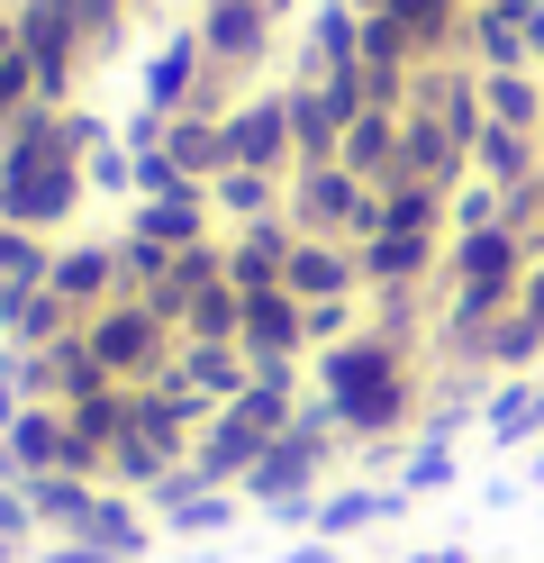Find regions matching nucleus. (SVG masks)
<instances>
[{
    "label": "nucleus",
    "instance_id": "47",
    "mask_svg": "<svg viewBox=\"0 0 544 563\" xmlns=\"http://www.w3.org/2000/svg\"><path fill=\"white\" fill-rule=\"evenodd\" d=\"M136 10H155V0H136Z\"/></svg>",
    "mask_w": 544,
    "mask_h": 563
},
{
    "label": "nucleus",
    "instance_id": "26",
    "mask_svg": "<svg viewBox=\"0 0 544 563\" xmlns=\"http://www.w3.org/2000/svg\"><path fill=\"white\" fill-rule=\"evenodd\" d=\"M481 110H490L499 128L544 136V74H535V64H518V74H481Z\"/></svg>",
    "mask_w": 544,
    "mask_h": 563
},
{
    "label": "nucleus",
    "instance_id": "36",
    "mask_svg": "<svg viewBox=\"0 0 544 563\" xmlns=\"http://www.w3.org/2000/svg\"><path fill=\"white\" fill-rule=\"evenodd\" d=\"M363 328V300H309V355L318 345H345Z\"/></svg>",
    "mask_w": 544,
    "mask_h": 563
},
{
    "label": "nucleus",
    "instance_id": "33",
    "mask_svg": "<svg viewBox=\"0 0 544 563\" xmlns=\"http://www.w3.org/2000/svg\"><path fill=\"white\" fill-rule=\"evenodd\" d=\"M36 554V518H27V482L0 473V563H27Z\"/></svg>",
    "mask_w": 544,
    "mask_h": 563
},
{
    "label": "nucleus",
    "instance_id": "7",
    "mask_svg": "<svg viewBox=\"0 0 544 563\" xmlns=\"http://www.w3.org/2000/svg\"><path fill=\"white\" fill-rule=\"evenodd\" d=\"M399 518H409V490H399V482H326L318 500H309V537L354 545V537H373V527H399Z\"/></svg>",
    "mask_w": 544,
    "mask_h": 563
},
{
    "label": "nucleus",
    "instance_id": "24",
    "mask_svg": "<svg viewBox=\"0 0 544 563\" xmlns=\"http://www.w3.org/2000/svg\"><path fill=\"white\" fill-rule=\"evenodd\" d=\"M164 155H173L181 183H218V173H227V128L200 119V110H181V119L164 128Z\"/></svg>",
    "mask_w": 544,
    "mask_h": 563
},
{
    "label": "nucleus",
    "instance_id": "16",
    "mask_svg": "<svg viewBox=\"0 0 544 563\" xmlns=\"http://www.w3.org/2000/svg\"><path fill=\"white\" fill-rule=\"evenodd\" d=\"M218 236H227V282H236V291H273L300 228H290V219H254V228H218Z\"/></svg>",
    "mask_w": 544,
    "mask_h": 563
},
{
    "label": "nucleus",
    "instance_id": "46",
    "mask_svg": "<svg viewBox=\"0 0 544 563\" xmlns=\"http://www.w3.org/2000/svg\"><path fill=\"white\" fill-rule=\"evenodd\" d=\"M471 10H499V0H471Z\"/></svg>",
    "mask_w": 544,
    "mask_h": 563
},
{
    "label": "nucleus",
    "instance_id": "35",
    "mask_svg": "<svg viewBox=\"0 0 544 563\" xmlns=\"http://www.w3.org/2000/svg\"><path fill=\"white\" fill-rule=\"evenodd\" d=\"M499 219H508V191L499 183H481V173L454 183V228H499Z\"/></svg>",
    "mask_w": 544,
    "mask_h": 563
},
{
    "label": "nucleus",
    "instance_id": "15",
    "mask_svg": "<svg viewBox=\"0 0 544 563\" xmlns=\"http://www.w3.org/2000/svg\"><path fill=\"white\" fill-rule=\"evenodd\" d=\"M354 55H363V10L354 0H318V10L300 19V82L354 74Z\"/></svg>",
    "mask_w": 544,
    "mask_h": 563
},
{
    "label": "nucleus",
    "instance_id": "21",
    "mask_svg": "<svg viewBox=\"0 0 544 563\" xmlns=\"http://www.w3.org/2000/svg\"><path fill=\"white\" fill-rule=\"evenodd\" d=\"M336 164H345V173H363L373 191H390V183H399V110H354Z\"/></svg>",
    "mask_w": 544,
    "mask_h": 563
},
{
    "label": "nucleus",
    "instance_id": "11",
    "mask_svg": "<svg viewBox=\"0 0 544 563\" xmlns=\"http://www.w3.org/2000/svg\"><path fill=\"white\" fill-rule=\"evenodd\" d=\"M399 183H435V191L471 183L463 136H454L445 119H435V110H399Z\"/></svg>",
    "mask_w": 544,
    "mask_h": 563
},
{
    "label": "nucleus",
    "instance_id": "45",
    "mask_svg": "<svg viewBox=\"0 0 544 563\" xmlns=\"http://www.w3.org/2000/svg\"><path fill=\"white\" fill-rule=\"evenodd\" d=\"M273 10H281V19H290V10H300V0H273Z\"/></svg>",
    "mask_w": 544,
    "mask_h": 563
},
{
    "label": "nucleus",
    "instance_id": "27",
    "mask_svg": "<svg viewBox=\"0 0 544 563\" xmlns=\"http://www.w3.org/2000/svg\"><path fill=\"white\" fill-rule=\"evenodd\" d=\"M454 473H463L454 437H409V445H399V464H390V482L409 490V500H435V490H454Z\"/></svg>",
    "mask_w": 544,
    "mask_h": 563
},
{
    "label": "nucleus",
    "instance_id": "31",
    "mask_svg": "<svg viewBox=\"0 0 544 563\" xmlns=\"http://www.w3.org/2000/svg\"><path fill=\"white\" fill-rule=\"evenodd\" d=\"M109 236H119V291H164V273H173V245L136 236V228H109Z\"/></svg>",
    "mask_w": 544,
    "mask_h": 563
},
{
    "label": "nucleus",
    "instance_id": "30",
    "mask_svg": "<svg viewBox=\"0 0 544 563\" xmlns=\"http://www.w3.org/2000/svg\"><path fill=\"white\" fill-rule=\"evenodd\" d=\"M181 336H218V345H236V328H245V291L236 282H209L200 300H181V319H173Z\"/></svg>",
    "mask_w": 544,
    "mask_h": 563
},
{
    "label": "nucleus",
    "instance_id": "29",
    "mask_svg": "<svg viewBox=\"0 0 544 563\" xmlns=\"http://www.w3.org/2000/svg\"><path fill=\"white\" fill-rule=\"evenodd\" d=\"M73 328H82V319H73L55 291H27L10 319H0V345H27V355H36V345H55V336H73Z\"/></svg>",
    "mask_w": 544,
    "mask_h": 563
},
{
    "label": "nucleus",
    "instance_id": "5",
    "mask_svg": "<svg viewBox=\"0 0 544 563\" xmlns=\"http://www.w3.org/2000/svg\"><path fill=\"white\" fill-rule=\"evenodd\" d=\"M191 27H200L209 64H218V74H236V82H254L273 64V46H281V10H273V0H209Z\"/></svg>",
    "mask_w": 544,
    "mask_h": 563
},
{
    "label": "nucleus",
    "instance_id": "12",
    "mask_svg": "<svg viewBox=\"0 0 544 563\" xmlns=\"http://www.w3.org/2000/svg\"><path fill=\"white\" fill-rule=\"evenodd\" d=\"M281 291H300V300H363V255L345 236H290Z\"/></svg>",
    "mask_w": 544,
    "mask_h": 563
},
{
    "label": "nucleus",
    "instance_id": "25",
    "mask_svg": "<svg viewBox=\"0 0 544 563\" xmlns=\"http://www.w3.org/2000/svg\"><path fill=\"white\" fill-rule=\"evenodd\" d=\"M381 228H399V236H454V191L390 183V191H381ZM381 228H373V236H381Z\"/></svg>",
    "mask_w": 544,
    "mask_h": 563
},
{
    "label": "nucleus",
    "instance_id": "13",
    "mask_svg": "<svg viewBox=\"0 0 544 563\" xmlns=\"http://www.w3.org/2000/svg\"><path fill=\"white\" fill-rule=\"evenodd\" d=\"M200 74H209L200 27H191V19H173V37H155V55H145V110L181 119V110H191V91H200Z\"/></svg>",
    "mask_w": 544,
    "mask_h": 563
},
{
    "label": "nucleus",
    "instance_id": "2",
    "mask_svg": "<svg viewBox=\"0 0 544 563\" xmlns=\"http://www.w3.org/2000/svg\"><path fill=\"white\" fill-rule=\"evenodd\" d=\"M82 345L100 355V373L109 382H164L173 373V345H181V328L164 319L155 300H136V291H119V300H100L91 319H82Z\"/></svg>",
    "mask_w": 544,
    "mask_h": 563
},
{
    "label": "nucleus",
    "instance_id": "38",
    "mask_svg": "<svg viewBox=\"0 0 544 563\" xmlns=\"http://www.w3.org/2000/svg\"><path fill=\"white\" fill-rule=\"evenodd\" d=\"M518 319L544 336V255H535V264H526V282H518Z\"/></svg>",
    "mask_w": 544,
    "mask_h": 563
},
{
    "label": "nucleus",
    "instance_id": "3",
    "mask_svg": "<svg viewBox=\"0 0 544 563\" xmlns=\"http://www.w3.org/2000/svg\"><path fill=\"white\" fill-rule=\"evenodd\" d=\"M281 219L300 228V236H345V245H363V236L381 228V191L363 183V173H345V164H300V173H290Z\"/></svg>",
    "mask_w": 544,
    "mask_h": 563
},
{
    "label": "nucleus",
    "instance_id": "43",
    "mask_svg": "<svg viewBox=\"0 0 544 563\" xmlns=\"http://www.w3.org/2000/svg\"><path fill=\"white\" fill-rule=\"evenodd\" d=\"M200 10H209V0H181V19H200Z\"/></svg>",
    "mask_w": 544,
    "mask_h": 563
},
{
    "label": "nucleus",
    "instance_id": "4",
    "mask_svg": "<svg viewBox=\"0 0 544 563\" xmlns=\"http://www.w3.org/2000/svg\"><path fill=\"white\" fill-rule=\"evenodd\" d=\"M544 255V245L526 236V228H454L445 236V291H499V300H518V282H526V264Z\"/></svg>",
    "mask_w": 544,
    "mask_h": 563
},
{
    "label": "nucleus",
    "instance_id": "34",
    "mask_svg": "<svg viewBox=\"0 0 544 563\" xmlns=\"http://www.w3.org/2000/svg\"><path fill=\"white\" fill-rule=\"evenodd\" d=\"M36 100H46V91H36V64L10 46V55H0V128H19V119L36 110Z\"/></svg>",
    "mask_w": 544,
    "mask_h": 563
},
{
    "label": "nucleus",
    "instance_id": "10",
    "mask_svg": "<svg viewBox=\"0 0 544 563\" xmlns=\"http://www.w3.org/2000/svg\"><path fill=\"white\" fill-rule=\"evenodd\" d=\"M354 255H363V291H435V273H445V236L381 228V236H363Z\"/></svg>",
    "mask_w": 544,
    "mask_h": 563
},
{
    "label": "nucleus",
    "instance_id": "22",
    "mask_svg": "<svg viewBox=\"0 0 544 563\" xmlns=\"http://www.w3.org/2000/svg\"><path fill=\"white\" fill-rule=\"evenodd\" d=\"M281 200H290V183L281 173H254V164H227L209 183V209H218V228H254V219H281Z\"/></svg>",
    "mask_w": 544,
    "mask_h": 563
},
{
    "label": "nucleus",
    "instance_id": "44",
    "mask_svg": "<svg viewBox=\"0 0 544 563\" xmlns=\"http://www.w3.org/2000/svg\"><path fill=\"white\" fill-rule=\"evenodd\" d=\"M354 10H390V0H354Z\"/></svg>",
    "mask_w": 544,
    "mask_h": 563
},
{
    "label": "nucleus",
    "instance_id": "18",
    "mask_svg": "<svg viewBox=\"0 0 544 563\" xmlns=\"http://www.w3.org/2000/svg\"><path fill=\"white\" fill-rule=\"evenodd\" d=\"M245 345H218V336H181L173 345V382L181 391H200V400H236L245 391Z\"/></svg>",
    "mask_w": 544,
    "mask_h": 563
},
{
    "label": "nucleus",
    "instance_id": "9",
    "mask_svg": "<svg viewBox=\"0 0 544 563\" xmlns=\"http://www.w3.org/2000/svg\"><path fill=\"white\" fill-rule=\"evenodd\" d=\"M236 345H245V364H309V300L300 291H245V328H236Z\"/></svg>",
    "mask_w": 544,
    "mask_h": 563
},
{
    "label": "nucleus",
    "instance_id": "40",
    "mask_svg": "<svg viewBox=\"0 0 544 563\" xmlns=\"http://www.w3.org/2000/svg\"><path fill=\"white\" fill-rule=\"evenodd\" d=\"M399 563H471V545H418V554H399Z\"/></svg>",
    "mask_w": 544,
    "mask_h": 563
},
{
    "label": "nucleus",
    "instance_id": "17",
    "mask_svg": "<svg viewBox=\"0 0 544 563\" xmlns=\"http://www.w3.org/2000/svg\"><path fill=\"white\" fill-rule=\"evenodd\" d=\"M481 437H490V445H535V437H544V373H499V382H490Z\"/></svg>",
    "mask_w": 544,
    "mask_h": 563
},
{
    "label": "nucleus",
    "instance_id": "14",
    "mask_svg": "<svg viewBox=\"0 0 544 563\" xmlns=\"http://www.w3.org/2000/svg\"><path fill=\"white\" fill-rule=\"evenodd\" d=\"M119 228H136V236H155V245H209L218 236V209H209V183H181V191H155V200H127V219Z\"/></svg>",
    "mask_w": 544,
    "mask_h": 563
},
{
    "label": "nucleus",
    "instance_id": "37",
    "mask_svg": "<svg viewBox=\"0 0 544 563\" xmlns=\"http://www.w3.org/2000/svg\"><path fill=\"white\" fill-rule=\"evenodd\" d=\"M27 563H119L109 545H91V537H36V554Z\"/></svg>",
    "mask_w": 544,
    "mask_h": 563
},
{
    "label": "nucleus",
    "instance_id": "41",
    "mask_svg": "<svg viewBox=\"0 0 544 563\" xmlns=\"http://www.w3.org/2000/svg\"><path fill=\"white\" fill-rule=\"evenodd\" d=\"M526 482H535V490H544V437H535V464H526Z\"/></svg>",
    "mask_w": 544,
    "mask_h": 563
},
{
    "label": "nucleus",
    "instance_id": "39",
    "mask_svg": "<svg viewBox=\"0 0 544 563\" xmlns=\"http://www.w3.org/2000/svg\"><path fill=\"white\" fill-rule=\"evenodd\" d=\"M281 563H345V545H326V537H300V545H281Z\"/></svg>",
    "mask_w": 544,
    "mask_h": 563
},
{
    "label": "nucleus",
    "instance_id": "32",
    "mask_svg": "<svg viewBox=\"0 0 544 563\" xmlns=\"http://www.w3.org/2000/svg\"><path fill=\"white\" fill-rule=\"evenodd\" d=\"M82 183H91V200H136V155H127V136H109V146L82 155Z\"/></svg>",
    "mask_w": 544,
    "mask_h": 563
},
{
    "label": "nucleus",
    "instance_id": "19",
    "mask_svg": "<svg viewBox=\"0 0 544 563\" xmlns=\"http://www.w3.org/2000/svg\"><path fill=\"white\" fill-rule=\"evenodd\" d=\"M91 509H100V482H91V473H36V482H27L36 537H82Z\"/></svg>",
    "mask_w": 544,
    "mask_h": 563
},
{
    "label": "nucleus",
    "instance_id": "20",
    "mask_svg": "<svg viewBox=\"0 0 544 563\" xmlns=\"http://www.w3.org/2000/svg\"><path fill=\"white\" fill-rule=\"evenodd\" d=\"M471 173H481V183H499V191H526V183H544V136L490 119L481 136H471Z\"/></svg>",
    "mask_w": 544,
    "mask_h": 563
},
{
    "label": "nucleus",
    "instance_id": "23",
    "mask_svg": "<svg viewBox=\"0 0 544 563\" xmlns=\"http://www.w3.org/2000/svg\"><path fill=\"white\" fill-rule=\"evenodd\" d=\"M46 273H55V236H36V228H10V219H0V319H10L27 291H46Z\"/></svg>",
    "mask_w": 544,
    "mask_h": 563
},
{
    "label": "nucleus",
    "instance_id": "8",
    "mask_svg": "<svg viewBox=\"0 0 544 563\" xmlns=\"http://www.w3.org/2000/svg\"><path fill=\"white\" fill-rule=\"evenodd\" d=\"M46 291L73 309V319H91L100 300H119V236H55V273H46Z\"/></svg>",
    "mask_w": 544,
    "mask_h": 563
},
{
    "label": "nucleus",
    "instance_id": "1",
    "mask_svg": "<svg viewBox=\"0 0 544 563\" xmlns=\"http://www.w3.org/2000/svg\"><path fill=\"white\" fill-rule=\"evenodd\" d=\"M309 391L326 400V418L345 428L354 454L399 464V445H409L418 418H426V345H399L381 328H354L345 345H318V355H309Z\"/></svg>",
    "mask_w": 544,
    "mask_h": 563
},
{
    "label": "nucleus",
    "instance_id": "28",
    "mask_svg": "<svg viewBox=\"0 0 544 563\" xmlns=\"http://www.w3.org/2000/svg\"><path fill=\"white\" fill-rule=\"evenodd\" d=\"M399 19H409V37H418V55L435 64V55H463V10L471 0H390Z\"/></svg>",
    "mask_w": 544,
    "mask_h": 563
},
{
    "label": "nucleus",
    "instance_id": "42",
    "mask_svg": "<svg viewBox=\"0 0 544 563\" xmlns=\"http://www.w3.org/2000/svg\"><path fill=\"white\" fill-rule=\"evenodd\" d=\"M535 236H544V183H535Z\"/></svg>",
    "mask_w": 544,
    "mask_h": 563
},
{
    "label": "nucleus",
    "instance_id": "6",
    "mask_svg": "<svg viewBox=\"0 0 544 563\" xmlns=\"http://www.w3.org/2000/svg\"><path fill=\"white\" fill-rule=\"evenodd\" d=\"M218 128H227V164L281 173V183L300 173V146H290V100H281V91H245V100H236V110L218 119Z\"/></svg>",
    "mask_w": 544,
    "mask_h": 563
}]
</instances>
